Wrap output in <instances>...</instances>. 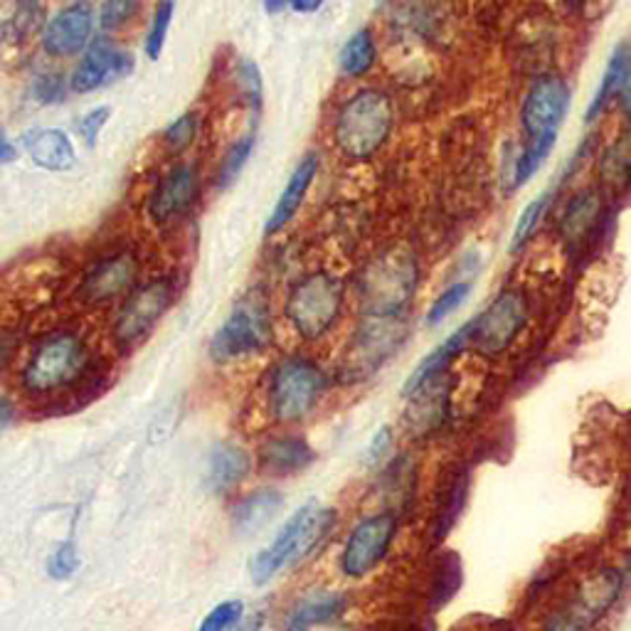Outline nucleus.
<instances>
[{
	"label": "nucleus",
	"mask_w": 631,
	"mask_h": 631,
	"mask_svg": "<svg viewBox=\"0 0 631 631\" xmlns=\"http://www.w3.org/2000/svg\"><path fill=\"white\" fill-rule=\"evenodd\" d=\"M377 60V48H375V38L373 32L368 28L358 30L351 35V40L345 42V48L341 50V72L345 77H363Z\"/></svg>",
	"instance_id": "nucleus-32"
},
{
	"label": "nucleus",
	"mask_w": 631,
	"mask_h": 631,
	"mask_svg": "<svg viewBox=\"0 0 631 631\" xmlns=\"http://www.w3.org/2000/svg\"><path fill=\"white\" fill-rule=\"evenodd\" d=\"M13 420V405H10V400L6 395H0V427H6Z\"/></svg>",
	"instance_id": "nucleus-51"
},
{
	"label": "nucleus",
	"mask_w": 631,
	"mask_h": 631,
	"mask_svg": "<svg viewBox=\"0 0 631 631\" xmlns=\"http://www.w3.org/2000/svg\"><path fill=\"white\" fill-rule=\"evenodd\" d=\"M405 335V313L365 316L343 355V373L351 377H368L370 373H375L402 345Z\"/></svg>",
	"instance_id": "nucleus-9"
},
{
	"label": "nucleus",
	"mask_w": 631,
	"mask_h": 631,
	"mask_svg": "<svg viewBox=\"0 0 631 631\" xmlns=\"http://www.w3.org/2000/svg\"><path fill=\"white\" fill-rule=\"evenodd\" d=\"M316 459L311 444L301 437H277L262 447V469L271 476L297 474Z\"/></svg>",
	"instance_id": "nucleus-23"
},
{
	"label": "nucleus",
	"mask_w": 631,
	"mask_h": 631,
	"mask_svg": "<svg viewBox=\"0 0 631 631\" xmlns=\"http://www.w3.org/2000/svg\"><path fill=\"white\" fill-rule=\"evenodd\" d=\"M195 132H198V118H195V114H183L166 128V134L163 136H166V144L173 151H183L193 144Z\"/></svg>",
	"instance_id": "nucleus-43"
},
{
	"label": "nucleus",
	"mask_w": 631,
	"mask_h": 631,
	"mask_svg": "<svg viewBox=\"0 0 631 631\" xmlns=\"http://www.w3.org/2000/svg\"><path fill=\"white\" fill-rule=\"evenodd\" d=\"M555 141H558V134L552 136H540V138H528V144L524 146L518 156H514L510 161V173H508V183L510 188L518 190L536 176V173L542 168V163L548 161V156L552 154Z\"/></svg>",
	"instance_id": "nucleus-31"
},
{
	"label": "nucleus",
	"mask_w": 631,
	"mask_h": 631,
	"mask_svg": "<svg viewBox=\"0 0 631 631\" xmlns=\"http://www.w3.org/2000/svg\"><path fill=\"white\" fill-rule=\"evenodd\" d=\"M289 8L297 10V13H316L321 8V0H293Z\"/></svg>",
	"instance_id": "nucleus-50"
},
{
	"label": "nucleus",
	"mask_w": 631,
	"mask_h": 631,
	"mask_svg": "<svg viewBox=\"0 0 631 631\" xmlns=\"http://www.w3.org/2000/svg\"><path fill=\"white\" fill-rule=\"evenodd\" d=\"M602 185L609 190H624L631 185V132H622L600 156L597 168Z\"/></svg>",
	"instance_id": "nucleus-30"
},
{
	"label": "nucleus",
	"mask_w": 631,
	"mask_h": 631,
	"mask_svg": "<svg viewBox=\"0 0 631 631\" xmlns=\"http://www.w3.org/2000/svg\"><path fill=\"white\" fill-rule=\"evenodd\" d=\"M32 96L40 104H60L68 96V80L58 72H42L32 82Z\"/></svg>",
	"instance_id": "nucleus-40"
},
{
	"label": "nucleus",
	"mask_w": 631,
	"mask_h": 631,
	"mask_svg": "<svg viewBox=\"0 0 631 631\" xmlns=\"http://www.w3.org/2000/svg\"><path fill=\"white\" fill-rule=\"evenodd\" d=\"M469 293H472L469 281H456V285L444 289L439 297L434 299V303L427 311V325H430V329H434V325H439V323L447 321L454 311H459L466 303V299H469Z\"/></svg>",
	"instance_id": "nucleus-34"
},
{
	"label": "nucleus",
	"mask_w": 631,
	"mask_h": 631,
	"mask_svg": "<svg viewBox=\"0 0 631 631\" xmlns=\"http://www.w3.org/2000/svg\"><path fill=\"white\" fill-rule=\"evenodd\" d=\"M262 622H265V614L255 612V614H249L245 619H239V622L230 631H259V629H262Z\"/></svg>",
	"instance_id": "nucleus-48"
},
{
	"label": "nucleus",
	"mask_w": 631,
	"mask_h": 631,
	"mask_svg": "<svg viewBox=\"0 0 631 631\" xmlns=\"http://www.w3.org/2000/svg\"><path fill=\"white\" fill-rule=\"evenodd\" d=\"M108 116H112V108L100 106V108H94V112L84 114L77 122V132L84 138V144L90 146V148L96 146V138H100V132H102V126L106 124Z\"/></svg>",
	"instance_id": "nucleus-44"
},
{
	"label": "nucleus",
	"mask_w": 631,
	"mask_h": 631,
	"mask_svg": "<svg viewBox=\"0 0 631 631\" xmlns=\"http://www.w3.org/2000/svg\"><path fill=\"white\" fill-rule=\"evenodd\" d=\"M136 10H138V3H134V0H108V3H104L100 10L102 30L112 32L116 28L126 25L128 20L134 18Z\"/></svg>",
	"instance_id": "nucleus-42"
},
{
	"label": "nucleus",
	"mask_w": 631,
	"mask_h": 631,
	"mask_svg": "<svg viewBox=\"0 0 631 631\" xmlns=\"http://www.w3.org/2000/svg\"><path fill=\"white\" fill-rule=\"evenodd\" d=\"M335 524V510L321 508L316 504L301 506L293 514L287 526L281 528L277 540L267 550L249 562V572L257 585H267L271 578H277L281 570L297 568L301 560L321 546V540L329 536Z\"/></svg>",
	"instance_id": "nucleus-1"
},
{
	"label": "nucleus",
	"mask_w": 631,
	"mask_h": 631,
	"mask_svg": "<svg viewBox=\"0 0 631 631\" xmlns=\"http://www.w3.org/2000/svg\"><path fill=\"white\" fill-rule=\"evenodd\" d=\"M316 168H319V158H316V154H309L307 158L299 163L297 170L291 173V178L287 183L285 193H281L279 203L275 205V210H271L269 220L265 225V235L267 237L277 235L281 227H287V223L291 220V217L297 215V210L301 208V203H303V198H307V193H309L311 183L316 178Z\"/></svg>",
	"instance_id": "nucleus-19"
},
{
	"label": "nucleus",
	"mask_w": 631,
	"mask_h": 631,
	"mask_svg": "<svg viewBox=\"0 0 631 631\" xmlns=\"http://www.w3.org/2000/svg\"><path fill=\"white\" fill-rule=\"evenodd\" d=\"M173 10H176V3H161V6H156L154 20H151V28H148V35H146V54H148V60L156 62L161 58L163 45H166V38H168Z\"/></svg>",
	"instance_id": "nucleus-38"
},
{
	"label": "nucleus",
	"mask_w": 631,
	"mask_h": 631,
	"mask_svg": "<svg viewBox=\"0 0 631 631\" xmlns=\"http://www.w3.org/2000/svg\"><path fill=\"white\" fill-rule=\"evenodd\" d=\"M462 585V568H459V558L456 555H447L442 560L439 570L434 572V587H432V604L442 607L447 604L452 597L456 594Z\"/></svg>",
	"instance_id": "nucleus-35"
},
{
	"label": "nucleus",
	"mask_w": 631,
	"mask_h": 631,
	"mask_svg": "<svg viewBox=\"0 0 631 631\" xmlns=\"http://www.w3.org/2000/svg\"><path fill=\"white\" fill-rule=\"evenodd\" d=\"M410 400H412V410L407 415V422L412 432L417 434L437 432L444 420L449 417V390L442 387V380L432 383L430 387H424L422 393Z\"/></svg>",
	"instance_id": "nucleus-24"
},
{
	"label": "nucleus",
	"mask_w": 631,
	"mask_h": 631,
	"mask_svg": "<svg viewBox=\"0 0 631 631\" xmlns=\"http://www.w3.org/2000/svg\"><path fill=\"white\" fill-rule=\"evenodd\" d=\"M466 496H469V474L466 472L452 474L442 486L437 498V510H434V526H432L434 540L449 536V530L454 528L456 520H459L462 510L466 506Z\"/></svg>",
	"instance_id": "nucleus-27"
},
{
	"label": "nucleus",
	"mask_w": 631,
	"mask_h": 631,
	"mask_svg": "<svg viewBox=\"0 0 631 631\" xmlns=\"http://www.w3.org/2000/svg\"><path fill=\"white\" fill-rule=\"evenodd\" d=\"M195 193H198V176H195V168L188 166V163L170 168L156 185L154 195H151L148 215L154 217L156 223H168L183 210H188Z\"/></svg>",
	"instance_id": "nucleus-17"
},
{
	"label": "nucleus",
	"mask_w": 631,
	"mask_h": 631,
	"mask_svg": "<svg viewBox=\"0 0 631 631\" xmlns=\"http://www.w3.org/2000/svg\"><path fill=\"white\" fill-rule=\"evenodd\" d=\"M23 144L32 163L40 168L64 173L74 166V146L60 128H35V132L25 134Z\"/></svg>",
	"instance_id": "nucleus-20"
},
{
	"label": "nucleus",
	"mask_w": 631,
	"mask_h": 631,
	"mask_svg": "<svg viewBox=\"0 0 631 631\" xmlns=\"http://www.w3.org/2000/svg\"><path fill=\"white\" fill-rule=\"evenodd\" d=\"M235 82L247 104H252L255 112H259L262 108V74H259V68L252 60L239 58L235 68Z\"/></svg>",
	"instance_id": "nucleus-37"
},
{
	"label": "nucleus",
	"mask_w": 631,
	"mask_h": 631,
	"mask_svg": "<svg viewBox=\"0 0 631 631\" xmlns=\"http://www.w3.org/2000/svg\"><path fill=\"white\" fill-rule=\"evenodd\" d=\"M348 607V597L341 592L331 590H313L309 594H303L297 602V607L291 609L289 614V627L307 629L313 624L331 622V619L341 617Z\"/></svg>",
	"instance_id": "nucleus-25"
},
{
	"label": "nucleus",
	"mask_w": 631,
	"mask_h": 631,
	"mask_svg": "<svg viewBox=\"0 0 631 631\" xmlns=\"http://www.w3.org/2000/svg\"><path fill=\"white\" fill-rule=\"evenodd\" d=\"M15 161V148L10 146V141L6 138L3 128H0V163H10Z\"/></svg>",
	"instance_id": "nucleus-49"
},
{
	"label": "nucleus",
	"mask_w": 631,
	"mask_h": 631,
	"mask_svg": "<svg viewBox=\"0 0 631 631\" xmlns=\"http://www.w3.org/2000/svg\"><path fill=\"white\" fill-rule=\"evenodd\" d=\"M617 106L627 122H631V60L627 64V72L622 77V84H619V92H617Z\"/></svg>",
	"instance_id": "nucleus-46"
},
{
	"label": "nucleus",
	"mask_w": 631,
	"mask_h": 631,
	"mask_svg": "<svg viewBox=\"0 0 631 631\" xmlns=\"http://www.w3.org/2000/svg\"><path fill=\"white\" fill-rule=\"evenodd\" d=\"M548 205H550V193H540L538 198H532L526 208L520 210L516 227H514V235H510V245H508L510 252H524L526 245L530 242V237L536 235L542 215H546L548 210Z\"/></svg>",
	"instance_id": "nucleus-33"
},
{
	"label": "nucleus",
	"mask_w": 631,
	"mask_h": 631,
	"mask_svg": "<svg viewBox=\"0 0 631 631\" xmlns=\"http://www.w3.org/2000/svg\"><path fill=\"white\" fill-rule=\"evenodd\" d=\"M629 60H631V48L624 45V42H622V45H617L614 52L609 54V62H607V68H604L600 86H597L592 102H590V106H587V112H585V124L597 122V116H600L604 108L617 100L619 84H622V77H624V72H627Z\"/></svg>",
	"instance_id": "nucleus-29"
},
{
	"label": "nucleus",
	"mask_w": 631,
	"mask_h": 631,
	"mask_svg": "<svg viewBox=\"0 0 631 631\" xmlns=\"http://www.w3.org/2000/svg\"><path fill=\"white\" fill-rule=\"evenodd\" d=\"M530 319L528 297L520 289H504L488 307L466 321L469 331V348L478 355L496 358L506 353L518 339Z\"/></svg>",
	"instance_id": "nucleus-7"
},
{
	"label": "nucleus",
	"mask_w": 631,
	"mask_h": 631,
	"mask_svg": "<svg viewBox=\"0 0 631 631\" xmlns=\"http://www.w3.org/2000/svg\"><path fill=\"white\" fill-rule=\"evenodd\" d=\"M138 269V257L134 252H118L114 257H106L100 265H94L86 271V277L77 289V297L84 303H90V307H102V303L114 301L134 287Z\"/></svg>",
	"instance_id": "nucleus-15"
},
{
	"label": "nucleus",
	"mask_w": 631,
	"mask_h": 631,
	"mask_svg": "<svg viewBox=\"0 0 631 631\" xmlns=\"http://www.w3.org/2000/svg\"><path fill=\"white\" fill-rule=\"evenodd\" d=\"M624 587L622 572L614 568H604L587 578L580 587L578 594L565 612V629L568 631H582L594 627L600 619L614 607Z\"/></svg>",
	"instance_id": "nucleus-13"
},
{
	"label": "nucleus",
	"mask_w": 631,
	"mask_h": 631,
	"mask_svg": "<svg viewBox=\"0 0 631 631\" xmlns=\"http://www.w3.org/2000/svg\"><path fill=\"white\" fill-rule=\"evenodd\" d=\"M80 570V552L72 540H64L48 558V575L52 580H70Z\"/></svg>",
	"instance_id": "nucleus-39"
},
{
	"label": "nucleus",
	"mask_w": 631,
	"mask_h": 631,
	"mask_svg": "<svg viewBox=\"0 0 631 631\" xmlns=\"http://www.w3.org/2000/svg\"><path fill=\"white\" fill-rule=\"evenodd\" d=\"M466 348H469V331H466V323H464L462 329H456L447 341L434 348V351L424 358V361L415 370H412L407 383L402 385V395L410 400V397H415L417 393H422L424 387L437 383V380H442V375L447 373L449 365L456 361V358L466 351Z\"/></svg>",
	"instance_id": "nucleus-18"
},
{
	"label": "nucleus",
	"mask_w": 631,
	"mask_h": 631,
	"mask_svg": "<svg viewBox=\"0 0 631 631\" xmlns=\"http://www.w3.org/2000/svg\"><path fill=\"white\" fill-rule=\"evenodd\" d=\"M570 108V86L558 74H542L530 84L520 106V124L528 138L558 134Z\"/></svg>",
	"instance_id": "nucleus-11"
},
{
	"label": "nucleus",
	"mask_w": 631,
	"mask_h": 631,
	"mask_svg": "<svg viewBox=\"0 0 631 631\" xmlns=\"http://www.w3.org/2000/svg\"><path fill=\"white\" fill-rule=\"evenodd\" d=\"M242 612H245V607L239 600L217 604L213 612H208V617L203 619V624L198 631H227V629H232L239 619H242Z\"/></svg>",
	"instance_id": "nucleus-41"
},
{
	"label": "nucleus",
	"mask_w": 631,
	"mask_h": 631,
	"mask_svg": "<svg viewBox=\"0 0 631 631\" xmlns=\"http://www.w3.org/2000/svg\"><path fill=\"white\" fill-rule=\"evenodd\" d=\"M134 72V54L118 50L112 40L96 38L77 70L70 77V86L77 94H90L102 90L116 80Z\"/></svg>",
	"instance_id": "nucleus-14"
},
{
	"label": "nucleus",
	"mask_w": 631,
	"mask_h": 631,
	"mask_svg": "<svg viewBox=\"0 0 631 631\" xmlns=\"http://www.w3.org/2000/svg\"><path fill=\"white\" fill-rule=\"evenodd\" d=\"M249 454L237 447L232 442H223L217 444L210 454V488L217 494H225L235 488L242 478H247L249 474Z\"/></svg>",
	"instance_id": "nucleus-26"
},
{
	"label": "nucleus",
	"mask_w": 631,
	"mask_h": 631,
	"mask_svg": "<svg viewBox=\"0 0 631 631\" xmlns=\"http://www.w3.org/2000/svg\"><path fill=\"white\" fill-rule=\"evenodd\" d=\"M252 146H255V134H245L227 148V154L220 163V173H217V185H220V188H227V185L239 176V170L245 168L249 154H252Z\"/></svg>",
	"instance_id": "nucleus-36"
},
{
	"label": "nucleus",
	"mask_w": 631,
	"mask_h": 631,
	"mask_svg": "<svg viewBox=\"0 0 631 631\" xmlns=\"http://www.w3.org/2000/svg\"><path fill=\"white\" fill-rule=\"evenodd\" d=\"M281 504H285V498H281L277 488H262V492H255L252 496L242 498L232 514L235 530L245 532V536H252V532L265 528L269 520L277 516Z\"/></svg>",
	"instance_id": "nucleus-28"
},
{
	"label": "nucleus",
	"mask_w": 631,
	"mask_h": 631,
	"mask_svg": "<svg viewBox=\"0 0 631 631\" xmlns=\"http://www.w3.org/2000/svg\"><path fill=\"white\" fill-rule=\"evenodd\" d=\"M397 532V518L393 514H377L361 520L345 542L341 568L348 578H365L375 570L393 546Z\"/></svg>",
	"instance_id": "nucleus-12"
},
{
	"label": "nucleus",
	"mask_w": 631,
	"mask_h": 631,
	"mask_svg": "<svg viewBox=\"0 0 631 631\" xmlns=\"http://www.w3.org/2000/svg\"><path fill=\"white\" fill-rule=\"evenodd\" d=\"M45 20V6L40 3H20L3 28H0V50H8L6 58H18L28 50L32 38L42 30Z\"/></svg>",
	"instance_id": "nucleus-22"
},
{
	"label": "nucleus",
	"mask_w": 631,
	"mask_h": 631,
	"mask_svg": "<svg viewBox=\"0 0 631 631\" xmlns=\"http://www.w3.org/2000/svg\"><path fill=\"white\" fill-rule=\"evenodd\" d=\"M343 309V285L325 271L301 279L291 289L287 316L303 341H319L333 329Z\"/></svg>",
	"instance_id": "nucleus-4"
},
{
	"label": "nucleus",
	"mask_w": 631,
	"mask_h": 631,
	"mask_svg": "<svg viewBox=\"0 0 631 631\" xmlns=\"http://www.w3.org/2000/svg\"><path fill=\"white\" fill-rule=\"evenodd\" d=\"M271 343V319L269 303L262 293L249 291L247 297L235 303L232 313L220 325L210 343V355L217 363L239 361V358L257 355Z\"/></svg>",
	"instance_id": "nucleus-5"
},
{
	"label": "nucleus",
	"mask_w": 631,
	"mask_h": 631,
	"mask_svg": "<svg viewBox=\"0 0 631 631\" xmlns=\"http://www.w3.org/2000/svg\"><path fill=\"white\" fill-rule=\"evenodd\" d=\"M395 124L390 96L380 90H363L348 100L333 124V138L351 161L373 158L385 146Z\"/></svg>",
	"instance_id": "nucleus-2"
},
{
	"label": "nucleus",
	"mask_w": 631,
	"mask_h": 631,
	"mask_svg": "<svg viewBox=\"0 0 631 631\" xmlns=\"http://www.w3.org/2000/svg\"><path fill=\"white\" fill-rule=\"evenodd\" d=\"M602 193L597 188H585L580 193H575L568 208L560 215V237L568 245H578L582 239L592 232V227L602 217Z\"/></svg>",
	"instance_id": "nucleus-21"
},
{
	"label": "nucleus",
	"mask_w": 631,
	"mask_h": 631,
	"mask_svg": "<svg viewBox=\"0 0 631 631\" xmlns=\"http://www.w3.org/2000/svg\"><path fill=\"white\" fill-rule=\"evenodd\" d=\"M92 370L90 345L77 333H54L42 341L23 370L28 395L45 397L77 387Z\"/></svg>",
	"instance_id": "nucleus-3"
},
{
	"label": "nucleus",
	"mask_w": 631,
	"mask_h": 631,
	"mask_svg": "<svg viewBox=\"0 0 631 631\" xmlns=\"http://www.w3.org/2000/svg\"><path fill=\"white\" fill-rule=\"evenodd\" d=\"M92 6L72 3L50 20L45 32H42V45L52 58H70V54H77L82 48H86V42L92 38Z\"/></svg>",
	"instance_id": "nucleus-16"
},
{
	"label": "nucleus",
	"mask_w": 631,
	"mask_h": 631,
	"mask_svg": "<svg viewBox=\"0 0 631 631\" xmlns=\"http://www.w3.org/2000/svg\"><path fill=\"white\" fill-rule=\"evenodd\" d=\"M285 631H307V629H299V627H289V629H285Z\"/></svg>",
	"instance_id": "nucleus-53"
},
{
	"label": "nucleus",
	"mask_w": 631,
	"mask_h": 631,
	"mask_svg": "<svg viewBox=\"0 0 631 631\" xmlns=\"http://www.w3.org/2000/svg\"><path fill=\"white\" fill-rule=\"evenodd\" d=\"M390 444H393V434H390V427H383L380 430L373 442H370V449H368V464H377L383 456L387 454L390 449Z\"/></svg>",
	"instance_id": "nucleus-45"
},
{
	"label": "nucleus",
	"mask_w": 631,
	"mask_h": 631,
	"mask_svg": "<svg viewBox=\"0 0 631 631\" xmlns=\"http://www.w3.org/2000/svg\"><path fill=\"white\" fill-rule=\"evenodd\" d=\"M287 8H289L287 3H265L267 13H281V10H287Z\"/></svg>",
	"instance_id": "nucleus-52"
},
{
	"label": "nucleus",
	"mask_w": 631,
	"mask_h": 631,
	"mask_svg": "<svg viewBox=\"0 0 631 631\" xmlns=\"http://www.w3.org/2000/svg\"><path fill=\"white\" fill-rule=\"evenodd\" d=\"M629 580H631V562H629Z\"/></svg>",
	"instance_id": "nucleus-54"
},
{
	"label": "nucleus",
	"mask_w": 631,
	"mask_h": 631,
	"mask_svg": "<svg viewBox=\"0 0 631 631\" xmlns=\"http://www.w3.org/2000/svg\"><path fill=\"white\" fill-rule=\"evenodd\" d=\"M417 289V262L407 252L377 257L363 275L365 316H395Z\"/></svg>",
	"instance_id": "nucleus-8"
},
{
	"label": "nucleus",
	"mask_w": 631,
	"mask_h": 631,
	"mask_svg": "<svg viewBox=\"0 0 631 631\" xmlns=\"http://www.w3.org/2000/svg\"><path fill=\"white\" fill-rule=\"evenodd\" d=\"M325 385L323 370L307 358H287L269 377V410L279 422H299L311 415Z\"/></svg>",
	"instance_id": "nucleus-6"
},
{
	"label": "nucleus",
	"mask_w": 631,
	"mask_h": 631,
	"mask_svg": "<svg viewBox=\"0 0 631 631\" xmlns=\"http://www.w3.org/2000/svg\"><path fill=\"white\" fill-rule=\"evenodd\" d=\"M173 299V285L168 279H154L136 289L132 299L124 303V309L118 311L114 323V341L132 351L146 335L154 331V325L161 321V316L168 311Z\"/></svg>",
	"instance_id": "nucleus-10"
},
{
	"label": "nucleus",
	"mask_w": 631,
	"mask_h": 631,
	"mask_svg": "<svg viewBox=\"0 0 631 631\" xmlns=\"http://www.w3.org/2000/svg\"><path fill=\"white\" fill-rule=\"evenodd\" d=\"M15 351V335L13 333H0V370H3L10 361V355Z\"/></svg>",
	"instance_id": "nucleus-47"
}]
</instances>
